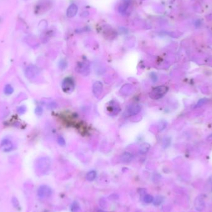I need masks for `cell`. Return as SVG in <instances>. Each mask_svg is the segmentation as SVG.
Returning a JSON list of instances; mask_svg holds the SVG:
<instances>
[{"instance_id": "cell-1", "label": "cell", "mask_w": 212, "mask_h": 212, "mask_svg": "<svg viewBox=\"0 0 212 212\" xmlns=\"http://www.w3.org/2000/svg\"><path fill=\"white\" fill-rule=\"evenodd\" d=\"M169 90V88L167 86L162 85V86H159L158 87L153 89L151 93L149 94V96L152 99L157 100L162 98L165 96Z\"/></svg>"}, {"instance_id": "cell-2", "label": "cell", "mask_w": 212, "mask_h": 212, "mask_svg": "<svg viewBox=\"0 0 212 212\" xmlns=\"http://www.w3.org/2000/svg\"><path fill=\"white\" fill-rule=\"evenodd\" d=\"M0 148L5 152H9L14 148V145L9 138H3L0 143Z\"/></svg>"}, {"instance_id": "cell-3", "label": "cell", "mask_w": 212, "mask_h": 212, "mask_svg": "<svg viewBox=\"0 0 212 212\" xmlns=\"http://www.w3.org/2000/svg\"><path fill=\"white\" fill-rule=\"evenodd\" d=\"M74 88V83L72 78H65L62 83V89L65 93H70V92H72Z\"/></svg>"}, {"instance_id": "cell-4", "label": "cell", "mask_w": 212, "mask_h": 212, "mask_svg": "<svg viewBox=\"0 0 212 212\" xmlns=\"http://www.w3.org/2000/svg\"><path fill=\"white\" fill-rule=\"evenodd\" d=\"M107 112L110 113L111 115H117L120 111V108L119 107V105L114 101H111L109 103V105L107 107Z\"/></svg>"}, {"instance_id": "cell-5", "label": "cell", "mask_w": 212, "mask_h": 212, "mask_svg": "<svg viewBox=\"0 0 212 212\" xmlns=\"http://www.w3.org/2000/svg\"><path fill=\"white\" fill-rule=\"evenodd\" d=\"M141 111V107L138 104H132L126 109V114L129 116L137 115Z\"/></svg>"}, {"instance_id": "cell-6", "label": "cell", "mask_w": 212, "mask_h": 212, "mask_svg": "<svg viewBox=\"0 0 212 212\" xmlns=\"http://www.w3.org/2000/svg\"><path fill=\"white\" fill-rule=\"evenodd\" d=\"M103 91V84L101 81H95L93 86V92L95 97H98Z\"/></svg>"}, {"instance_id": "cell-7", "label": "cell", "mask_w": 212, "mask_h": 212, "mask_svg": "<svg viewBox=\"0 0 212 212\" xmlns=\"http://www.w3.org/2000/svg\"><path fill=\"white\" fill-rule=\"evenodd\" d=\"M39 196L41 197H46L50 196L52 194V190L47 186H42L39 189Z\"/></svg>"}, {"instance_id": "cell-8", "label": "cell", "mask_w": 212, "mask_h": 212, "mask_svg": "<svg viewBox=\"0 0 212 212\" xmlns=\"http://www.w3.org/2000/svg\"><path fill=\"white\" fill-rule=\"evenodd\" d=\"M76 70L77 71V72L83 74H88L86 72L89 73V71H90V70H89V66L87 64H85L84 63L78 64L76 68Z\"/></svg>"}, {"instance_id": "cell-9", "label": "cell", "mask_w": 212, "mask_h": 212, "mask_svg": "<svg viewBox=\"0 0 212 212\" xmlns=\"http://www.w3.org/2000/svg\"><path fill=\"white\" fill-rule=\"evenodd\" d=\"M133 159V156L132 153L128 152H125L121 156L120 160L124 163H130Z\"/></svg>"}, {"instance_id": "cell-10", "label": "cell", "mask_w": 212, "mask_h": 212, "mask_svg": "<svg viewBox=\"0 0 212 212\" xmlns=\"http://www.w3.org/2000/svg\"><path fill=\"white\" fill-rule=\"evenodd\" d=\"M150 149V145L148 143H144L140 145L139 148V153L141 155H145Z\"/></svg>"}, {"instance_id": "cell-11", "label": "cell", "mask_w": 212, "mask_h": 212, "mask_svg": "<svg viewBox=\"0 0 212 212\" xmlns=\"http://www.w3.org/2000/svg\"><path fill=\"white\" fill-rule=\"evenodd\" d=\"M196 209L199 211H201L203 210L204 207V201L203 200L201 197H197L196 200Z\"/></svg>"}, {"instance_id": "cell-12", "label": "cell", "mask_w": 212, "mask_h": 212, "mask_svg": "<svg viewBox=\"0 0 212 212\" xmlns=\"http://www.w3.org/2000/svg\"><path fill=\"white\" fill-rule=\"evenodd\" d=\"M97 176V173L95 171H91L88 172L86 176V178L88 181H93L95 180V179L96 178Z\"/></svg>"}, {"instance_id": "cell-13", "label": "cell", "mask_w": 212, "mask_h": 212, "mask_svg": "<svg viewBox=\"0 0 212 212\" xmlns=\"http://www.w3.org/2000/svg\"><path fill=\"white\" fill-rule=\"evenodd\" d=\"M14 91V89L11 85L7 84L4 88V93L6 95H11Z\"/></svg>"}, {"instance_id": "cell-14", "label": "cell", "mask_w": 212, "mask_h": 212, "mask_svg": "<svg viewBox=\"0 0 212 212\" xmlns=\"http://www.w3.org/2000/svg\"><path fill=\"white\" fill-rule=\"evenodd\" d=\"M163 200H164V199H163V197L162 196H156L155 197V199H154L153 202V204L155 205L158 206V205H161L163 203Z\"/></svg>"}, {"instance_id": "cell-15", "label": "cell", "mask_w": 212, "mask_h": 212, "mask_svg": "<svg viewBox=\"0 0 212 212\" xmlns=\"http://www.w3.org/2000/svg\"><path fill=\"white\" fill-rule=\"evenodd\" d=\"M153 200H154V197L149 194L145 195V196H144V198H143V201H144V202L148 204L152 203L153 201Z\"/></svg>"}, {"instance_id": "cell-16", "label": "cell", "mask_w": 212, "mask_h": 212, "mask_svg": "<svg viewBox=\"0 0 212 212\" xmlns=\"http://www.w3.org/2000/svg\"><path fill=\"white\" fill-rule=\"evenodd\" d=\"M207 102H208L207 99H205V98L201 99H200L199 102H197V104L196 105V107H201V106H202L203 105L205 104Z\"/></svg>"}, {"instance_id": "cell-17", "label": "cell", "mask_w": 212, "mask_h": 212, "mask_svg": "<svg viewBox=\"0 0 212 212\" xmlns=\"http://www.w3.org/2000/svg\"><path fill=\"white\" fill-rule=\"evenodd\" d=\"M57 142H58V143H59L60 146H65V144H66L64 138L61 136H59V138H58V140H57Z\"/></svg>"}, {"instance_id": "cell-18", "label": "cell", "mask_w": 212, "mask_h": 212, "mask_svg": "<svg viewBox=\"0 0 212 212\" xmlns=\"http://www.w3.org/2000/svg\"><path fill=\"white\" fill-rule=\"evenodd\" d=\"M80 209V207L79 205H78V204L77 203V202H74L73 205L72 206H71V210H72L73 212H74V211H77L78 210Z\"/></svg>"}, {"instance_id": "cell-19", "label": "cell", "mask_w": 212, "mask_h": 212, "mask_svg": "<svg viewBox=\"0 0 212 212\" xmlns=\"http://www.w3.org/2000/svg\"><path fill=\"white\" fill-rule=\"evenodd\" d=\"M42 111H43L42 108L40 107H37L36 109V114L37 115H40L41 114H42Z\"/></svg>"}, {"instance_id": "cell-20", "label": "cell", "mask_w": 212, "mask_h": 212, "mask_svg": "<svg viewBox=\"0 0 212 212\" xmlns=\"http://www.w3.org/2000/svg\"><path fill=\"white\" fill-rule=\"evenodd\" d=\"M66 66V64L65 62H64L63 63V61H61V64H60V67L61 68V69H63V68H65Z\"/></svg>"}, {"instance_id": "cell-21", "label": "cell", "mask_w": 212, "mask_h": 212, "mask_svg": "<svg viewBox=\"0 0 212 212\" xmlns=\"http://www.w3.org/2000/svg\"><path fill=\"white\" fill-rule=\"evenodd\" d=\"M20 113H21V112H22V113H24V112L25 111H24V107H20V108H19V111Z\"/></svg>"}, {"instance_id": "cell-22", "label": "cell", "mask_w": 212, "mask_h": 212, "mask_svg": "<svg viewBox=\"0 0 212 212\" xmlns=\"http://www.w3.org/2000/svg\"><path fill=\"white\" fill-rule=\"evenodd\" d=\"M207 140H208V141H209V142L212 141V133H211V135H210L209 136H208V137H207Z\"/></svg>"}, {"instance_id": "cell-23", "label": "cell", "mask_w": 212, "mask_h": 212, "mask_svg": "<svg viewBox=\"0 0 212 212\" xmlns=\"http://www.w3.org/2000/svg\"><path fill=\"white\" fill-rule=\"evenodd\" d=\"M98 212H106V211H103V210H98Z\"/></svg>"}]
</instances>
